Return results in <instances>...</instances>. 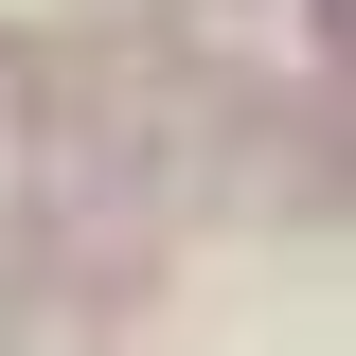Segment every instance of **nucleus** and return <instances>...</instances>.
<instances>
[{
  "label": "nucleus",
  "instance_id": "1",
  "mask_svg": "<svg viewBox=\"0 0 356 356\" xmlns=\"http://www.w3.org/2000/svg\"><path fill=\"white\" fill-rule=\"evenodd\" d=\"M125 303H143V250L89 214V232H54V250L0 285V339H18V356H72V339H107Z\"/></svg>",
  "mask_w": 356,
  "mask_h": 356
}]
</instances>
